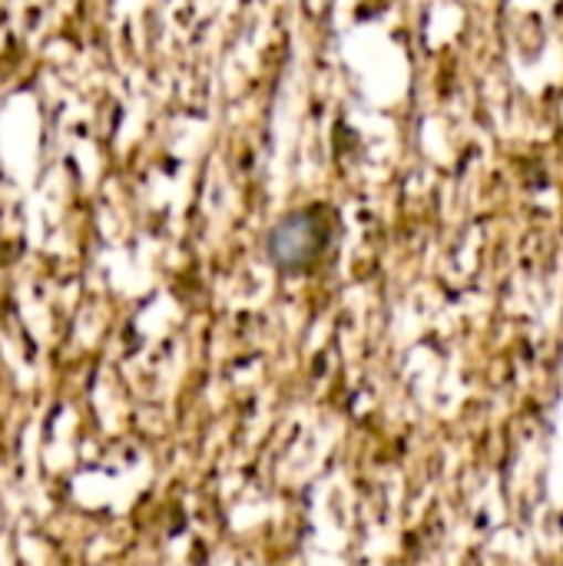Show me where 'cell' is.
I'll return each mask as SVG.
<instances>
[{"mask_svg":"<svg viewBox=\"0 0 563 566\" xmlns=\"http://www.w3.org/2000/svg\"><path fill=\"white\" fill-rule=\"evenodd\" d=\"M325 242H329V222H325V216H319L312 209V212H295V216L282 219L269 232L265 249L279 269L295 272V269H309L325 252Z\"/></svg>","mask_w":563,"mask_h":566,"instance_id":"6da1fadb","label":"cell"}]
</instances>
